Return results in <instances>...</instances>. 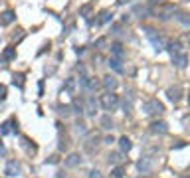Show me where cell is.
Masks as SVG:
<instances>
[{"label": "cell", "mask_w": 190, "mask_h": 178, "mask_svg": "<svg viewBox=\"0 0 190 178\" xmlns=\"http://www.w3.org/2000/svg\"><path fill=\"white\" fill-rule=\"evenodd\" d=\"M117 105H119V97L115 93H105V95L101 97V107L105 111H113Z\"/></svg>", "instance_id": "1"}, {"label": "cell", "mask_w": 190, "mask_h": 178, "mask_svg": "<svg viewBox=\"0 0 190 178\" xmlns=\"http://www.w3.org/2000/svg\"><path fill=\"white\" fill-rule=\"evenodd\" d=\"M165 111V107H162V103L159 99H151L145 103V113L146 115H160V113Z\"/></svg>", "instance_id": "2"}, {"label": "cell", "mask_w": 190, "mask_h": 178, "mask_svg": "<svg viewBox=\"0 0 190 178\" xmlns=\"http://www.w3.org/2000/svg\"><path fill=\"white\" fill-rule=\"evenodd\" d=\"M145 34H146V38H149L151 42H153L155 50H156V52H160V50H162V42H160L159 32H156V30H153V28H145Z\"/></svg>", "instance_id": "3"}, {"label": "cell", "mask_w": 190, "mask_h": 178, "mask_svg": "<svg viewBox=\"0 0 190 178\" xmlns=\"http://www.w3.org/2000/svg\"><path fill=\"white\" fill-rule=\"evenodd\" d=\"M20 172H22V168H20V164L16 162V160H8L6 168H4V174L10 176V178H18Z\"/></svg>", "instance_id": "4"}, {"label": "cell", "mask_w": 190, "mask_h": 178, "mask_svg": "<svg viewBox=\"0 0 190 178\" xmlns=\"http://www.w3.org/2000/svg\"><path fill=\"white\" fill-rule=\"evenodd\" d=\"M153 162H155V158H151V156H143V158L137 162V168L141 172H151V168H153Z\"/></svg>", "instance_id": "5"}, {"label": "cell", "mask_w": 190, "mask_h": 178, "mask_svg": "<svg viewBox=\"0 0 190 178\" xmlns=\"http://www.w3.org/2000/svg\"><path fill=\"white\" fill-rule=\"evenodd\" d=\"M176 12V6L174 4H166V6H162L160 10H159V18L160 20H168L170 18V14H174Z\"/></svg>", "instance_id": "6"}, {"label": "cell", "mask_w": 190, "mask_h": 178, "mask_svg": "<svg viewBox=\"0 0 190 178\" xmlns=\"http://www.w3.org/2000/svg\"><path fill=\"white\" fill-rule=\"evenodd\" d=\"M67 166V168H73V166H77V164H81V156L79 154H69L67 158H66V162H63Z\"/></svg>", "instance_id": "7"}, {"label": "cell", "mask_w": 190, "mask_h": 178, "mask_svg": "<svg viewBox=\"0 0 190 178\" xmlns=\"http://www.w3.org/2000/svg\"><path fill=\"white\" fill-rule=\"evenodd\" d=\"M151 131H153V133H160V135H165V133L168 131V127H166V123L156 121V123H153V125H151Z\"/></svg>", "instance_id": "8"}, {"label": "cell", "mask_w": 190, "mask_h": 178, "mask_svg": "<svg viewBox=\"0 0 190 178\" xmlns=\"http://www.w3.org/2000/svg\"><path fill=\"white\" fill-rule=\"evenodd\" d=\"M119 148H121L123 153H129V150L133 148V143H131V139H127V137H121V139H119Z\"/></svg>", "instance_id": "9"}, {"label": "cell", "mask_w": 190, "mask_h": 178, "mask_svg": "<svg viewBox=\"0 0 190 178\" xmlns=\"http://www.w3.org/2000/svg\"><path fill=\"white\" fill-rule=\"evenodd\" d=\"M172 62H174L178 67H186L188 57H186V53H176V56H172Z\"/></svg>", "instance_id": "10"}, {"label": "cell", "mask_w": 190, "mask_h": 178, "mask_svg": "<svg viewBox=\"0 0 190 178\" xmlns=\"http://www.w3.org/2000/svg\"><path fill=\"white\" fill-rule=\"evenodd\" d=\"M111 18H113V14L109 10H103L99 14V18H97V24H107V22H111Z\"/></svg>", "instance_id": "11"}, {"label": "cell", "mask_w": 190, "mask_h": 178, "mask_svg": "<svg viewBox=\"0 0 190 178\" xmlns=\"http://www.w3.org/2000/svg\"><path fill=\"white\" fill-rule=\"evenodd\" d=\"M180 48H182L180 42H170V44L166 46V50L170 52V56H176V53H180Z\"/></svg>", "instance_id": "12"}, {"label": "cell", "mask_w": 190, "mask_h": 178, "mask_svg": "<svg viewBox=\"0 0 190 178\" xmlns=\"http://www.w3.org/2000/svg\"><path fill=\"white\" fill-rule=\"evenodd\" d=\"M103 85H105L107 89H117V79L115 77H111V75H107V77H103Z\"/></svg>", "instance_id": "13"}, {"label": "cell", "mask_w": 190, "mask_h": 178, "mask_svg": "<svg viewBox=\"0 0 190 178\" xmlns=\"http://www.w3.org/2000/svg\"><path fill=\"white\" fill-rule=\"evenodd\" d=\"M109 67H111V69H115L117 73H123V66H121V59H117V57H111V59H109Z\"/></svg>", "instance_id": "14"}, {"label": "cell", "mask_w": 190, "mask_h": 178, "mask_svg": "<svg viewBox=\"0 0 190 178\" xmlns=\"http://www.w3.org/2000/svg\"><path fill=\"white\" fill-rule=\"evenodd\" d=\"M95 109H97V101L93 99V97H89L87 107H85V113H87V115H95Z\"/></svg>", "instance_id": "15"}, {"label": "cell", "mask_w": 190, "mask_h": 178, "mask_svg": "<svg viewBox=\"0 0 190 178\" xmlns=\"http://www.w3.org/2000/svg\"><path fill=\"white\" fill-rule=\"evenodd\" d=\"M111 53H113L117 59H121L123 53H125V52H123V46H121V44H113V46H111Z\"/></svg>", "instance_id": "16"}, {"label": "cell", "mask_w": 190, "mask_h": 178, "mask_svg": "<svg viewBox=\"0 0 190 178\" xmlns=\"http://www.w3.org/2000/svg\"><path fill=\"white\" fill-rule=\"evenodd\" d=\"M14 18H16V16H14L12 10H6V12L2 14V22H4V24H12V22H14Z\"/></svg>", "instance_id": "17"}, {"label": "cell", "mask_w": 190, "mask_h": 178, "mask_svg": "<svg viewBox=\"0 0 190 178\" xmlns=\"http://www.w3.org/2000/svg\"><path fill=\"white\" fill-rule=\"evenodd\" d=\"M63 89H66L67 93H73V91H75V79L69 77L67 81H66V85H63Z\"/></svg>", "instance_id": "18"}, {"label": "cell", "mask_w": 190, "mask_h": 178, "mask_svg": "<svg viewBox=\"0 0 190 178\" xmlns=\"http://www.w3.org/2000/svg\"><path fill=\"white\" fill-rule=\"evenodd\" d=\"M168 99H170V101H178V99H180V89H168Z\"/></svg>", "instance_id": "19"}, {"label": "cell", "mask_w": 190, "mask_h": 178, "mask_svg": "<svg viewBox=\"0 0 190 178\" xmlns=\"http://www.w3.org/2000/svg\"><path fill=\"white\" fill-rule=\"evenodd\" d=\"M16 57V50H14V46H8L6 50H4V59H14Z\"/></svg>", "instance_id": "20"}, {"label": "cell", "mask_w": 190, "mask_h": 178, "mask_svg": "<svg viewBox=\"0 0 190 178\" xmlns=\"http://www.w3.org/2000/svg\"><path fill=\"white\" fill-rule=\"evenodd\" d=\"M117 162H123V156L119 154V153L109 154V164H117Z\"/></svg>", "instance_id": "21"}, {"label": "cell", "mask_w": 190, "mask_h": 178, "mask_svg": "<svg viewBox=\"0 0 190 178\" xmlns=\"http://www.w3.org/2000/svg\"><path fill=\"white\" fill-rule=\"evenodd\" d=\"M123 174H125V168L123 166H117V168H113L111 178H123Z\"/></svg>", "instance_id": "22"}, {"label": "cell", "mask_w": 190, "mask_h": 178, "mask_svg": "<svg viewBox=\"0 0 190 178\" xmlns=\"http://www.w3.org/2000/svg\"><path fill=\"white\" fill-rule=\"evenodd\" d=\"M12 83H14V85H18V87H22V85H24V75H22V73L14 75V77H12Z\"/></svg>", "instance_id": "23"}, {"label": "cell", "mask_w": 190, "mask_h": 178, "mask_svg": "<svg viewBox=\"0 0 190 178\" xmlns=\"http://www.w3.org/2000/svg\"><path fill=\"white\" fill-rule=\"evenodd\" d=\"M101 125H103V129H111V127H113V123H111V119H109V117H103Z\"/></svg>", "instance_id": "24"}, {"label": "cell", "mask_w": 190, "mask_h": 178, "mask_svg": "<svg viewBox=\"0 0 190 178\" xmlns=\"http://www.w3.org/2000/svg\"><path fill=\"white\" fill-rule=\"evenodd\" d=\"M4 99H6V87L0 85V101H4Z\"/></svg>", "instance_id": "25"}, {"label": "cell", "mask_w": 190, "mask_h": 178, "mask_svg": "<svg viewBox=\"0 0 190 178\" xmlns=\"http://www.w3.org/2000/svg\"><path fill=\"white\" fill-rule=\"evenodd\" d=\"M59 115L67 117V115H69V107H59Z\"/></svg>", "instance_id": "26"}, {"label": "cell", "mask_w": 190, "mask_h": 178, "mask_svg": "<svg viewBox=\"0 0 190 178\" xmlns=\"http://www.w3.org/2000/svg\"><path fill=\"white\" fill-rule=\"evenodd\" d=\"M89 178H101V172L99 170H91L89 172Z\"/></svg>", "instance_id": "27"}, {"label": "cell", "mask_w": 190, "mask_h": 178, "mask_svg": "<svg viewBox=\"0 0 190 178\" xmlns=\"http://www.w3.org/2000/svg\"><path fill=\"white\" fill-rule=\"evenodd\" d=\"M75 127H77V133H85V125H83V123H77Z\"/></svg>", "instance_id": "28"}, {"label": "cell", "mask_w": 190, "mask_h": 178, "mask_svg": "<svg viewBox=\"0 0 190 178\" xmlns=\"http://www.w3.org/2000/svg\"><path fill=\"white\" fill-rule=\"evenodd\" d=\"M105 42H107L105 38H101V40H97V42H95V46H97V48H101V46H105Z\"/></svg>", "instance_id": "29"}, {"label": "cell", "mask_w": 190, "mask_h": 178, "mask_svg": "<svg viewBox=\"0 0 190 178\" xmlns=\"http://www.w3.org/2000/svg\"><path fill=\"white\" fill-rule=\"evenodd\" d=\"M180 22H182L184 26H188V18H186V14H180Z\"/></svg>", "instance_id": "30"}, {"label": "cell", "mask_w": 190, "mask_h": 178, "mask_svg": "<svg viewBox=\"0 0 190 178\" xmlns=\"http://www.w3.org/2000/svg\"><path fill=\"white\" fill-rule=\"evenodd\" d=\"M0 154H4V144L0 143Z\"/></svg>", "instance_id": "31"}, {"label": "cell", "mask_w": 190, "mask_h": 178, "mask_svg": "<svg viewBox=\"0 0 190 178\" xmlns=\"http://www.w3.org/2000/svg\"><path fill=\"white\" fill-rule=\"evenodd\" d=\"M149 2H151V4H156V2H160V0H149Z\"/></svg>", "instance_id": "32"}]
</instances>
